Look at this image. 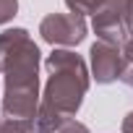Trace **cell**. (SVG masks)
Instances as JSON below:
<instances>
[{
	"label": "cell",
	"instance_id": "cell-1",
	"mask_svg": "<svg viewBox=\"0 0 133 133\" xmlns=\"http://www.w3.org/2000/svg\"><path fill=\"white\" fill-rule=\"evenodd\" d=\"M47 84L42 91L39 112L34 117L37 133H57L68 123H73L81 102L89 91V65L73 50H52L44 60Z\"/></svg>",
	"mask_w": 133,
	"mask_h": 133
},
{
	"label": "cell",
	"instance_id": "cell-2",
	"mask_svg": "<svg viewBox=\"0 0 133 133\" xmlns=\"http://www.w3.org/2000/svg\"><path fill=\"white\" fill-rule=\"evenodd\" d=\"M0 73L5 76L3 115L8 120H34L39 112V47L26 29L0 34Z\"/></svg>",
	"mask_w": 133,
	"mask_h": 133
},
{
	"label": "cell",
	"instance_id": "cell-3",
	"mask_svg": "<svg viewBox=\"0 0 133 133\" xmlns=\"http://www.w3.org/2000/svg\"><path fill=\"white\" fill-rule=\"evenodd\" d=\"M86 18L78 13H50L39 24V34L52 47H76L86 39Z\"/></svg>",
	"mask_w": 133,
	"mask_h": 133
},
{
	"label": "cell",
	"instance_id": "cell-4",
	"mask_svg": "<svg viewBox=\"0 0 133 133\" xmlns=\"http://www.w3.org/2000/svg\"><path fill=\"white\" fill-rule=\"evenodd\" d=\"M91 29H94L99 42H107V44H115V47H123L130 39V26H128V18H125L117 0H107L94 13Z\"/></svg>",
	"mask_w": 133,
	"mask_h": 133
},
{
	"label": "cell",
	"instance_id": "cell-5",
	"mask_svg": "<svg viewBox=\"0 0 133 133\" xmlns=\"http://www.w3.org/2000/svg\"><path fill=\"white\" fill-rule=\"evenodd\" d=\"M89 57H91V78L97 84H112V81L123 78V71L128 65L123 47H115L107 42H94L89 50Z\"/></svg>",
	"mask_w": 133,
	"mask_h": 133
},
{
	"label": "cell",
	"instance_id": "cell-6",
	"mask_svg": "<svg viewBox=\"0 0 133 133\" xmlns=\"http://www.w3.org/2000/svg\"><path fill=\"white\" fill-rule=\"evenodd\" d=\"M107 3V0H65V5H68L71 13H78V16H94L102 5Z\"/></svg>",
	"mask_w": 133,
	"mask_h": 133
},
{
	"label": "cell",
	"instance_id": "cell-7",
	"mask_svg": "<svg viewBox=\"0 0 133 133\" xmlns=\"http://www.w3.org/2000/svg\"><path fill=\"white\" fill-rule=\"evenodd\" d=\"M0 133H37L34 120H3L0 123Z\"/></svg>",
	"mask_w": 133,
	"mask_h": 133
},
{
	"label": "cell",
	"instance_id": "cell-8",
	"mask_svg": "<svg viewBox=\"0 0 133 133\" xmlns=\"http://www.w3.org/2000/svg\"><path fill=\"white\" fill-rule=\"evenodd\" d=\"M18 13V0H0V24H8Z\"/></svg>",
	"mask_w": 133,
	"mask_h": 133
},
{
	"label": "cell",
	"instance_id": "cell-9",
	"mask_svg": "<svg viewBox=\"0 0 133 133\" xmlns=\"http://www.w3.org/2000/svg\"><path fill=\"white\" fill-rule=\"evenodd\" d=\"M117 3H120V8H123V13H125V18H128L130 34H133V0H117Z\"/></svg>",
	"mask_w": 133,
	"mask_h": 133
},
{
	"label": "cell",
	"instance_id": "cell-10",
	"mask_svg": "<svg viewBox=\"0 0 133 133\" xmlns=\"http://www.w3.org/2000/svg\"><path fill=\"white\" fill-rule=\"evenodd\" d=\"M57 133H89V128L84 125V123H78V120H73V123H68L63 130H57Z\"/></svg>",
	"mask_w": 133,
	"mask_h": 133
},
{
	"label": "cell",
	"instance_id": "cell-11",
	"mask_svg": "<svg viewBox=\"0 0 133 133\" xmlns=\"http://www.w3.org/2000/svg\"><path fill=\"white\" fill-rule=\"evenodd\" d=\"M128 89H133V63H128L125 65V71H123V78H120Z\"/></svg>",
	"mask_w": 133,
	"mask_h": 133
},
{
	"label": "cell",
	"instance_id": "cell-12",
	"mask_svg": "<svg viewBox=\"0 0 133 133\" xmlns=\"http://www.w3.org/2000/svg\"><path fill=\"white\" fill-rule=\"evenodd\" d=\"M123 55H125V60H128V63H133V34H130V39L123 44Z\"/></svg>",
	"mask_w": 133,
	"mask_h": 133
},
{
	"label": "cell",
	"instance_id": "cell-13",
	"mask_svg": "<svg viewBox=\"0 0 133 133\" xmlns=\"http://www.w3.org/2000/svg\"><path fill=\"white\" fill-rule=\"evenodd\" d=\"M123 133H133V112H128L125 117H123Z\"/></svg>",
	"mask_w": 133,
	"mask_h": 133
},
{
	"label": "cell",
	"instance_id": "cell-14",
	"mask_svg": "<svg viewBox=\"0 0 133 133\" xmlns=\"http://www.w3.org/2000/svg\"><path fill=\"white\" fill-rule=\"evenodd\" d=\"M0 123H3V120H0Z\"/></svg>",
	"mask_w": 133,
	"mask_h": 133
}]
</instances>
